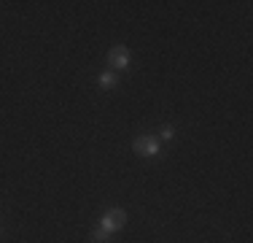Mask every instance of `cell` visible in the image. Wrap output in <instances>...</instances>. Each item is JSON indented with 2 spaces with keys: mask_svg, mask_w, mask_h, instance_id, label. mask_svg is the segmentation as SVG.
I'll use <instances>...</instances> for the list:
<instances>
[{
  "mask_svg": "<svg viewBox=\"0 0 253 243\" xmlns=\"http://www.w3.org/2000/svg\"><path fill=\"white\" fill-rule=\"evenodd\" d=\"M100 87H105V89H113V87H116V73H113V70H105V73H102V76H100Z\"/></svg>",
  "mask_w": 253,
  "mask_h": 243,
  "instance_id": "cell-4",
  "label": "cell"
},
{
  "mask_svg": "<svg viewBox=\"0 0 253 243\" xmlns=\"http://www.w3.org/2000/svg\"><path fill=\"white\" fill-rule=\"evenodd\" d=\"M124 222H126V214H124L122 208H113V211H108V214L102 216L100 227L105 230V233H116V230L124 227Z\"/></svg>",
  "mask_w": 253,
  "mask_h": 243,
  "instance_id": "cell-1",
  "label": "cell"
},
{
  "mask_svg": "<svg viewBox=\"0 0 253 243\" xmlns=\"http://www.w3.org/2000/svg\"><path fill=\"white\" fill-rule=\"evenodd\" d=\"M92 238H94V243H105L108 238H111V233H105V230H94V235H92Z\"/></svg>",
  "mask_w": 253,
  "mask_h": 243,
  "instance_id": "cell-5",
  "label": "cell"
},
{
  "mask_svg": "<svg viewBox=\"0 0 253 243\" xmlns=\"http://www.w3.org/2000/svg\"><path fill=\"white\" fill-rule=\"evenodd\" d=\"M108 68H111V70H124V68H129V52H126L124 46L111 49V54H108Z\"/></svg>",
  "mask_w": 253,
  "mask_h": 243,
  "instance_id": "cell-2",
  "label": "cell"
},
{
  "mask_svg": "<svg viewBox=\"0 0 253 243\" xmlns=\"http://www.w3.org/2000/svg\"><path fill=\"white\" fill-rule=\"evenodd\" d=\"M162 138H165V141H170L172 135H175V130H172V127H162V132H159Z\"/></svg>",
  "mask_w": 253,
  "mask_h": 243,
  "instance_id": "cell-6",
  "label": "cell"
},
{
  "mask_svg": "<svg viewBox=\"0 0 253 243\" xmlns=\"http://www.w3.org/2000/svg\"><path fill=\"white\" fill-rule=\"evenodd\" d=\"M135 151L143 157H156L159 154V143H156V138H151V135H140L135 141Z\"/></svg>",
  "mask_w": 253,
  "mask_h": 243,
  "instance_id": "cell-3",
  "label": "cell"
}]
</instances>
